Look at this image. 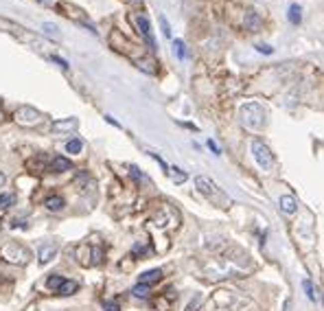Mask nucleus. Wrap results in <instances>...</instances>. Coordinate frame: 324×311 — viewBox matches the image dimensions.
Segmentation results:
<instances>
[{
	"mask_svg": "<svg viewBox=\"0 0 324 311\" xmlns=\"http://www.w3.org/2000/svg\"><path fill=\"white\" fill-rule=\"evenodd\" d=\"M160 24H162V33L167 37H171V26H169V22H167V18L164 15H160Z\"/></svg>",
	"mask_w": 324,
	"mask_h": 311,
	"instance_id": "23",
	"label": "nucleus"
},
{
	"mask_svg": "<svg viewBox=\"0 0 324 311\" xmlns=\"http://www.w3.org/2000/svg\"><path fill=\"white\" fill-rule=\"evenodd\" d=\"M81 149H84V143H81L79 138H73V141L66 143V152H70V154H81Z\"/></svg>",
	"mask_w": 324,
	"mask_h": 311,
	"instance_id": "17",
	"label": "nucleus"
},
{
	"mask_svg": "<svg viewBox=\"0 0 324 311\" xmlns=\"http://www.w3.org/2000/svg\"><path fill=\"white\" fill-rule=\"evenodd\" d=\"M208 147H211V152L215 154V156H219V154H221V149H219V147L215 145V141H208Z\"/></svg>",
	"mask_w": 324,
	"mask_h": 311,
	"instance_id": "26",
	"label": "nucleus"
},
{
	"mask_svg": "<svg viewBox=\"0 0 324 311\" xmlns=\"http://www.w3.org/2000/svg\"><path fill=\"white\" fill-rule=\"evenodd\" d=\"M51 169H53V171H57V173H64V171L73 169V164H70V160H68V158H64V156H55L53 162H51Z\"/></svg>",
	"mask_w": 324,
	"mask_h": 311,
	"instance_id": "11",
	"label": "nucleus"
},
{
	"mask_svg": "<svg viewBox=\"0 0 324 311\" xmlns=\"http://www.w3.org/2000/svg\"><path fill=\"white\" fill-rule=\"evenodd\" d=\"M167 173L171 175L175 182H184V180H186V173H182V171H178V166H169V171H167Z\"/></svg>",
	"mask_w": 324,
	"mask_h": 311,
	"instance_id": "22",
	"label": "nucleus"
},
{
	"mask_svg": "<svg viewBox=\"0 0 324 311\" xmlns=\"http://www.w3.org/2000/svg\"><path fill=\"white\" fill-rule=\"evenodd\" d=\"M287 15H289V22H292V24H300V20H303V13H300V4H292Z\"/></svg>",
	"mask_w": 324,
	"mask_h": 311,
	"instance_id": "13",
	"label": "nucleus"
},
{
	"mask_svg": "<svg viewBox=\"0 0 324 311\" xmlns=\"http://www.w3.org/2000/svg\"><path fill=\"white\" fill-rule=\"evenodd\" d=\"M46 208L53 210V213H57V210L64 208V199L62 197H48L46 199Z\"/></svg>",
	"mask_w": 324,
	"mask_h": 311,
	"instance_id": "14",
	"label": "nucleus"
},
{
	"mask_svg": "<svg viewBox=\"0 0 324 311\" xmlns=\"http://www.w3.org/2000/svg\"><path fill=\"white\" fill-rule=\"evenodd\" d=\"M303 290H305L307 296H309V301H314V303H316V290H314V283H311L309 279H305V281H303Z\"/></svg>",
	"mask_w": 324,
	"mask_h": 311,
	"instance_id": "19",
	"label": "nucleus"
},
{
	"mask_svg": "<svg viewBox=\"0 0 324 311\" xmlns=\"http://www.w3.org/2000/svg\"><path fill=\"white\" fill-rule=\"evenodd\" d=\"M162 279V272L160 270H149V272H142L140 274V279H138V283L140 285H153V283H158Z\"/></svg>",
	"mask_w": 324,
	"mask_h": 311,
	"instance_id": "9",
	"label": "nucleus"
},
{
	"mask_svg": "<svg viewBox=\"0 0 324 311\" xmlns=\"http://www.w3.org/2000/svg\"><path fill=\"white\" fill-rule=\"evenodd\" d=\"M64 279H62V276H57V274H53V276H48V279H46V287H48V290H55V292H59V290H62V285H64Z\"/></svg>",
	"mask_w": 324,
	"mask_h": 311,
	"instance_id": "12",
	"label": "nucleus"
},
{
	"mask_svg": "<svg viewBox=\"0 0 324 311\" xmlns=\"http://www.w3.org/2000/svg\"><path fill=\"white\" fill-rule=\"evenodd\" d=\"M40 2H44V4H53L55 0H40Z\"/></svg>",
	"mask_w": 324,
	"mask_h": 311,
	"instance_id": "31",
	"label": "nucleus"
},
{
	"mask_svg": "<svg viewBox=\"0 0 324 311\" xmlns=\"http://www.w3.org/2000/svg\"><path fill=\"white\" fill-rule=\"evenodd\" d=\"M55 254H57V246H55V243H46V246H42L40 252H37V261H40V265H46L53 261Z\"/></svg>",
	"mask_w": 324,
	"mask_h": 311,
	"instance_id": "7",
	"label": "nucleus"
},
{
	"mask_svg": "<svg viewBox=\"0 0 324 311\" xmlns=\"http://www.w3.org/2000/svg\"><path fill=\"white\" fill-rule=\"evenodd\" d=\"M173 53H175V57H178L180 62H182L186 55H189V53H186V46H184L182 40H175V42H173Z\"/></svg>",
	"mask_w": 324,
	"mask_h": 311,
	"instance_id": "15",
	"label": "nucleus"
},
{
	"mask_svg": "<svg viewBox=\"0 0 324 311\" xmlns=\"http://www.w3.org/2000/svg\"><path fill=\"white\" fill-rule=\"evenodd\" d=\"M243 26H245V29H250V31H259L261 26H263V20H261V15L256 13L254 9L245 11V18H243Z\"/></svg>",
	"mask_w": 324,
	"mask_h": 311,
	"instance_id": "6",
	"label": "nucleus"
},
{
	"mask_svg": "<svg viewBox=\"0 0 324 311\" xmlns=\"http://www.w3.org/2000/svg\"><path fill=\"white\" fill-rule=\"evenodd\" d=\"M252 156H254V160H256V164L261 166L263 171H272L274 169V156L270 152V147L265 145L263 141H252Z\"/></svg>",
	"mask_w": 324,
	"mask_h": 311,
	"instance_id": "3",
	"label": "nucleus"
},
{
	"mask_svg": "<svg viewBox=\"0 0 324 311\" xmlns=\"http://www.w3.org/2000/svg\"><path fill=\"white\" fill-rule=\"evenodd\" d=\"M136 26H138V31L142 33V37H145V42L149 44L151 51H156V40H153V31H151V22L147 15H136Z\"/></svg>",
	"mask_w": 324,
	"mask_h": 311,
	"instance_id": "5",
	"label": "nucleus"
},
{
	"mask_svg": "<svg viewBox=\"0 0 324 311\" xmlns=\"http://www.w3.org/2000/svg\"><path fill=\"white\" fill-rule=\"evenodd\" d=\"M239 119L241 123L245 127H250V130H259L265 123V112H263V108L259 103H245L241 105L239 110Z\"/></svg>",
	"mask_w": 324,
	"mask_h": 311,
	"instance_id": "2",
	"label": "nucleus"
},
{
	"mask_svg": "<svg viewBox=\"0 0 324 311\" xmlns=\"http://www.w3.org/2000/svg\"><path fill=\"white\" fill-rule=\"evenodd\" d=\"M13 202H15L13 193H4V195H0V208H9Z\"/></svg>",
	"mask_w": 324,
	"mask_h": 311,
	"instance_id": "21",
	"label": "nucleus"
},
{
	"mask_svg": "<svg viewBox=\"0 0 324 311\" xmlns=\"http://www.w3.org/2000/svg\"><path fill=\"white\" fill-rule=\"evenodd\" d=\"M195 186H197V191H200L206 199H211L215 206H219V204H221V206H228L230 199L219 191V186L213 180H208V177H204V175H197L195 177Z\"/></svg>",
	"mask_w": 324,
	"mask_h": 311,
	"instance_id": "1",
	"label": "nucleus"
},
{
	"mask_svg": "<svg viewBox=\"0 0 324 311\" xmlns=\"http://www.w3.org/2000/svg\"><path fill=\"white\" fill-rule=\"evenodd\" d=\"M42 31L46 33L48 37H55V40H59V37H62V33L57 31V26L51 24V22H44V24H42Z\"/></svg>",
	"mask_w": 324,
	"mask_h": 311,
	"instance_id": "16",
	"label": "nucleus"
},
{
	"mask_svg": "<svg viewBox=\"0 0 324 311\" xmlns=\"http://www.w3.org/2000/svg\"><path fill=\"white\" fill-rule=\"evenodd\" d=\"M131 294H134V296H138V298H147L149 296V285H136L134 290H131Z\"/></svg>",
	"mask_w": 324,
	"mask_h": 311,
	"instance_id": "20",
	"label": "nucleus"
},
{
	"mask_svg": "<svg viewBox=\"0 0 324 311\" xmlns=\"http://www.w3.org/2000/svg\"><path fill=\"white\" fill-rule=\"evenodd\" d=\"M200 303H202V296H195L193 301L189 303V307H186V311H197V307H200Z\"/></svg>",
	"mask_w": 324,
	"mask_h": 311,
	"instance_id": "24",
	"label": "nucleus"
},
{
	"mask_svg": "<svg viewBox=\"0 0 324 311\" xmlns=\"http://www.w3.org/2000/svg\"><path fill=\"white\" fill-rule=\"evenodd\" d=\"M40 121H42L40 112H37V110H33V108H29V105H22V108L15 110V123L33 127V125L40 123Z\"/></svg>",
	"mask_w": 324,
	"mask_h": 311,
	"instance_id": "4",
	"label": "nucleus"
},
{
	"mask_svg": "<svg viewBox=\"0 0 324 311\" xmlns=\"http://www.w3.org/2000/svg\"><path fill=\"white\" fill-rule=\"evenodd\" d=\"M77 127V119H64V121H55L53 123V132L62 134V132H73Z\"/></svg>",
	"mask_w": 324,
	"mask_h": 311,
	"instance_id": "10",
	"label": "nucleus"
},
{
	"mask_svg": "<svg viewBox=\"0 0 324 311\" xmlns=\"http://www.w3.org/2000/svg\"><path fill=\"white\" fill-rule=\"evenodd\" d=\"M77 290H79L77 281H66L64 285H62V290H59V294H64V296H70V294H75Z\"/></svg>",
	"mask_w": 324,
	"mask_h": 311,
	"instance_id": "18",
	"label": "nucleus"
},
{
	"mask_svg": "<svg viewBox=\"0 0 324 311\" xmlns=\"http://www.w3.org/2000/svg\"><path fill=\"white\" fill-rule=\"evenodd\" d=\"M278 206H281V210L285 215H296V210H298V204H296V197H292V195H283L281 199H278Z\"/></svg>",
	"mask_w": 324,
	"mask_h": 311,
	"instance_id": "8",
	"label": "nucleus"
},
{
	"mask_svg": "<svg viewBox=\"0 0 324 311\" xmlns=\"http://www.w3.org/2000/svg\"><path fill=\"white\" fill-rule=\"evenodd\" d=\"M4 180H7V177H4V173H2V171H0V186L4 184Z\"/></svg>",
	"mask_w": 324,
	"mask_h": 311,
	"instance_id": "30",
	"label": "nucleus"
},
{
	"mask_svg": "<svg viewBox=\"0 0 324 311\" xmlns=\"http://www.w3.org/2000/svg\"><path fill=\"white\" fill-rule=\"evenodd\" d=\"M256 51L263 53V55H272V53H274V48H270L267 44H256Z\"/></svg>",
	"mask_w": 324,
	"mask_h": 311,
	"instance_id": "25",
	"label": "nucleus"
},
{
	"mask_svg": "<svg viewBox=\"0 0 324 311\" xmlns=\"http://www.w3.org/2000/svg\"><path fill=\"white\" fill-rule=\"evenodd\" d=\"M51 59H53V62H57L59 66H62V68H68V64H66V62H64V59H62V57H55V55H53V57H51Z\"/></svg>",
	"mask_w": 324,
	"mask_h": 311,
	"instance_id": "28",
	"label": "nucleus"
},
{
	"mask_svg": "<svg viewBox=\"0 0 324 311\" xmlns=\"http://www.w3.org/2000/svg\"><path fill=\"white\" fill-rule=\"evenodd\" d=\"M103 307H106V311H118L116 303H103Z\"/></svg>",
	"mask_w": 324,
	"mask_h": 311,
	"instance_id": "27",
	"label": "nucleus"
},
{
	"mask_svg": "<svg viewBox=\"0 0 324 311\" xmlns=\"http://www.w3.org/2000/svg\"><path fill=\"white\" fill-rule=\"evenodd\" d=\"M131 175H134L136 180H142V173H138V169H136V166H131Z\"/></svg>",
	"mask_w": 324,
	"mask_h": 311,
	"instance_id": "29",
	"label": "nucleus"
}]
</instances>
